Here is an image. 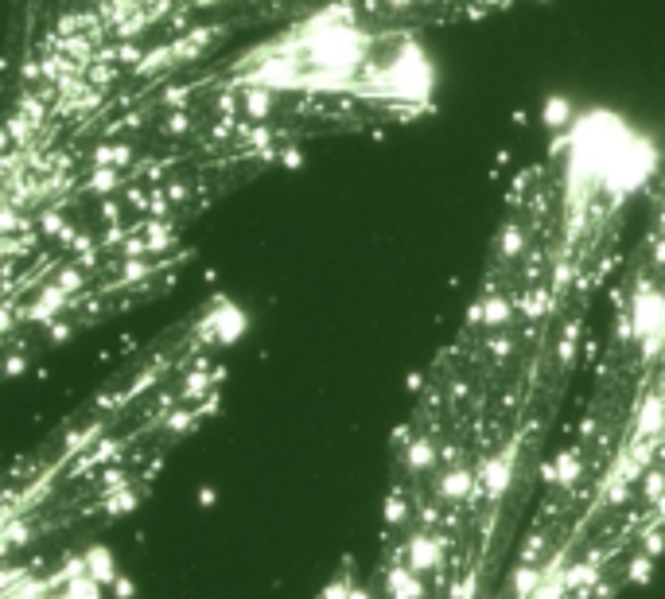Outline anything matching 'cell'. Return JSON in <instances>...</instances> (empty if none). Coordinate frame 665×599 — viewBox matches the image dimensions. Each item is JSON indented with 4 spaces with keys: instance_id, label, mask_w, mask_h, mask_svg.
Here are the masks:
<instances>
[{
    "instance_id": "cell-1",
    "label": "cell",
    "mask_w": 665,
    "mask_h": 599,
    "mask_svg": "<svg viewBox=\"0 0 665 599\" xmlns=\"http://www.w3.org/2000/svg\"><path fill=\"white\" fill-rule=\"evenodd\" d=\"M658 152L611 117L514 176L479 288L417 374L378 526L315 599H502Z\"/></svg>"
},
{
    "instance_id": "cell-2",
    "label": "cell",
    "mask_w": 665,
    "mask_h": 599,
    "mask_svg": "<svg viewBox=\"0 0 665 599\" xmlns=\"http://www.w3.org/2000/svg\"><path fill=\"white\" fill-rule=\"evenodd\" d=\"M242 335L210 296L0 463V599L121 596L117 533L218 417Z\"/></svg>"
},
{
    "instance_id": "cell-3",
    "label": "cell",
    "mask_w": 665,
    "mask_h": 599,
    "mask_svg": "<svg viewBox=\"0 0 665 599\" xmlns=\"http://www.w3.org/2000/svg\"><path fill=\"white\" fill-rule=\"evenodd\" d=\"M502 599H630L665 561V152Z\"/></svg>"
}]
</instances>
